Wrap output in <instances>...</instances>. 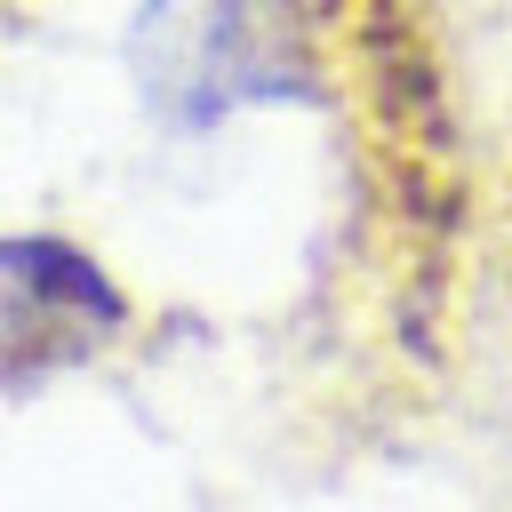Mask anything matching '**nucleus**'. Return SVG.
<instances>
[{"instance_id": "obj_2", "label": "nucleus", "mask_w": 512, "mask_h": 512, "mask_svg": "<svg viewBox=\"0 0 512 512\" xmlns=\"http://www.w3.org/2000/svg\"><path fill=\"white\" fill-rule=\"evenodd\" d=\"M128 328V296L72 232H0V384L96 360Z\"/></svg>"}, {"instance_id": "obj_1", "label": "nucleus", "mask_w": 512, "mask_h": 512, "mask_svg": "<svg viewBox=\"0 0 512 512\" xmlns=\"http://www.w3.org/2000/svg\"><path fill=\"white\" fill-rule=\"evenodd\" d=\"M344 32L352 16H336V0H136L120 72L168 136H200L248 112L312 104Z\"/></svg>"}]
</instances>
